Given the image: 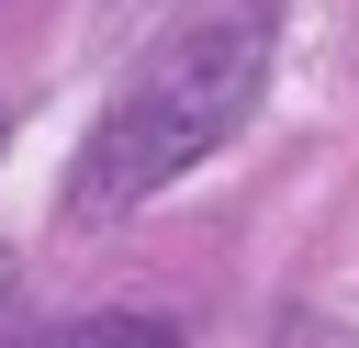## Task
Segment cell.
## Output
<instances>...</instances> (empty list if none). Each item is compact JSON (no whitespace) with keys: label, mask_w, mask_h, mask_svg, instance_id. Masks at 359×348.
<instances>
[{"label":"cell","mask_w":359,"mask_h":348,"mask_svg":"<svg viewBox=\"0 0 359 348\" xmlns=\"http://www.w3.org/2000/svg\"><path fill=\"white\" fill-rule=\"evenodd\" d=\"M269 348H359V326H348V314H314V303H292Z\"/></svg>","instance_id":"3"},{"label":"cell","mask_w":359,"mask_h":348,"mask_svg":"<svg viewBox=\"0 0 359 348\" xmlns=\"http://www.w3.org/2000/svg\"><path fill=\"white\" fill-rule=\"evenodd\" d=\"M22 348H191L168 314H135V303H112V314H67V326H34Z\"/></svg>","instance_id":"2"},{"label":"cell","mask_w":359,"mask_h":348,"mask_svg":"<svg viewBox=\"0 0 359 348\" xmlns=\"http://www.w3.org/2000/svg\"><path fill=\"white\" fill-rule=\"evenodd\" d=\"M0 135H11V112H0Z\"/></svg>","instance_id":"4"},{"label":"cell","mask_w":359,"mask_h":348,"mask_svg":"<svg viewBox=\"0 0 359 348\" xmlns=\"http://www.w3.org/2000/svg\"><path fill=\"white\" fill-rule=\"evenodd\" d=\"M269 45H280V0H202L90 123L79 146V180H67V213L101 225L146 191H168L180 168H202L269 90Z\"/></svg>","instance_id":"1"}]
</instances>
